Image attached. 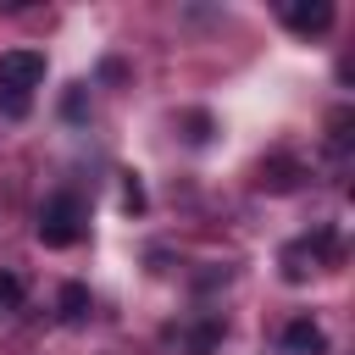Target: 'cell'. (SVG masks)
Wrapping results in <instances>:
<instances>
[{
  "label": "cell",
  "instance_id": "9c48e42d",
  "mask_svg": "<svg viewBox=\"0 0 355 355\" xmlns=\"http://www.w3.org/2000/svg\"><path fill=\"white\" fill-rule=\"evenodd\" d=\"M122 205H128V211H144V189H139L133 172H128V183H122Z\"/></svg>",
  "mask_w": 355,
  "mask_h": 355
},
{
  "label": "cell",
  "instance_id": "8992f818",
  "mask_svg": "<svg viewBox=\"0 0 355 355\" xmlns=\"http://www.w3.org/2000/svg\"><path fill=\"white\" fill-rule=\"evenodd\" d=\"M283 22H288L294 33H322V28L333 22V6H327V0H311V6H305V0H300V6L283 11Z\"/></svg>",
  "mask_w": 355,
  "mask_h": 355
},
{
  "label": "cell",
  "instance_id": "ba28073f",
  "mask_svg": "<svg viewBox=\"0 0 355 355\" xmlns=\"http://www.w3.org/2000/svg\"><path fill=\"white\" fill-rule=\"evenodd\" d=\"M11 305H22V283L11 272H0V311H11Z\"/></svg>",
  "mask_w": 355,
  "mask_h": 355
},
{
  "label": "cell",
  "instance_id": "6da1fadb",
  "mask_svg": "<svg viewBox=\"0 0 355 355\" xmlns=\"http://www.w3.org/2000/svg\"><path fill=\"white\" fill-rule=\"evenodd\" d=\"M44 83V50H6L0 55V105L6 116H28V94Z\"/></svg>",
  "mask_w": 355,
  "mask_h": 355
},
{
  "label": "cell",
  "instance_id": "52a82bcc",
  "mask_svg": "<svg viewBox=\"0 0 355 355\" xmlns=\"http://www.w3.org/2000/svg\"><path fill=\"white\" fill-rule=\"evenodd\" d=\"M55 305H61V322H83V316L94 311V300H89V288H83V283H67Z\"/></svg>",
  "mask_w": 355,
  "mask_h": 355
},
{
  "label": "cell",
  "instance_id": "7a4b0ae2",
  "mask_svg": "<svg viewBox=\"0 0 355 355\" xmlns=\"http://www.w3.org/2000/svg\"><path fill=\"white\" fill-rule=\"evenodd\" d=\"M39 244L44 250H67V244H78L83 239V200L78 194H50L44 205H39Z\"/></svg>",
  "mask_w": 355,
  "mask_h": 355
},
{
  "label": "cell",
  "instance_id": "5b68a950",
  "mask_svg": "<svg viewBox=\"0 0 355 355\" xmlns=\"http://www.w3.org/2000/svg\"><path fill=\"white\" fill-rule=\"evenodd\" d=\"M283 349H288V355H322V349H327V333H322L311 316H300V322L283 327Z\"/></svg>",
  "mask_w": 355,
  "mask_h": 355
},
{
  "label": "cell",
  "instance_id": "30bf717a",
  "mask_svg": "<svg viewBox=\"0 0 355 355\" xmlns=\"http://www.w3.org/2000/svg\"><path fill=\"white\" fill-rule=\"evenodd\" d=\"M189 139H194V144H205V139H211V116H205V111H194V116H189Z\"/></svg>",
  "mask_w": 355,
  "mask_h": 355
},
{
  "label": "cell",
  "instance_id": "3957f363",
  "mask_svg": "<svg viewBox=\"0 0 355 355\" xmlns=\"http://www.w3.org/2000/svg\"><path fill=\"white\" fill-rule=\"evenodd\" d=\"M294 183H300V161L294 155H272V161L255 166V189H266V194H288Z\"/></svg>",
  "mask_w": 355,
  "mask_h": 355
},
{
  "label": "cell",
  "instance_id": "277c9868",
  "mask_svg": "<svg viewBox=\"0 0 355 355\" xmlns=\"http://www.w3.org/2000/svg\"><path fill=\"white\" fill-rule=\"evenodd\" d=\"M322 255H333V233H316V239H305V244H294V250H283V277H305V261L316 266Z\"/></svg>",
  "mask_w": 355,
  "mask_h": 355
}]
</instances>
